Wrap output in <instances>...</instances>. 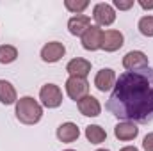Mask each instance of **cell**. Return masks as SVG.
I'll use <instances>...</instances> for the list:
<instances>
[{
  "label": "cell",
  "instance_id": "6da1fadb",
  "mask_svg": "<svg viewBox=\"0 0 153 151\" xmlns=\"http://www.w3.org/2000/svg\"><path fill=\"white\" fill-rule=\"evenodd\" d=\"M107 110L121 121H153V68L125 71L116 78L114 89L107 101Z\"/></svg>",
  "mask_w": 153,
  "mask_h": 151
},
{
  "label": "cell",
  "instance_id": "7a4b0ae2",
  "mask_svg": "<svg viewBox=\"0 0 153 151\" xmlns=\"http://www.w3.org/2000/svg\"><path fill=\"white\" fill-rule=\"evenodd\" d=\"M14 114H16V119L20 123H23V124H36L43 117V107L32 96H23V98H20L16 101Z\"/></svg>",
  "mask_w": 153,
  "mask_h": 151
},
{
  "label": "cell",
  "instance_id": "3957f363",
  "mask_svg": "<svg viewBox=\"0 0 153 151\" xmlns=\"http://www.w3.org/2000/svg\"><path fill=\"white\" fill-rule=\"evenodd\" d=\"M39 100L46 109H57L62 103V91L55 84H46L39 91Z\"/></svg>",
  "mask_w": 153,
  "mask_h": 151
},
{
  "label": "cell",
  "instance_id": "277c9868",
  "mask_svg": "<svg viewBox=\"0 0 153 151\" xmlns=\"http://www.w3.org/2000/svg\"><path fill=\"white\" fill-rule=\"evenodd\" d=\"M66 93L73 101H80L82 98H85L89 94V82L85 78L70 76L66 80Z\"/></svg>",
  "mask_w": 153,
  "mask_h": 151
},
{
  "label": "cell",
  "instance_id": "5b68a950",
  "mask_svg": "<svg viewBox=\"0 0 153 151\" xmlns=\"http://www.w3.org/2000/svg\"><path fill=\"white\" fill-rule=\"evenodd\" d=\"M93 18H94L98 27H109V25H112L116 21V11L111 4L100 2L93 9Z\"/></svg>",
  "mask_w": 153,
  "mask_h": 151
},
{
  "label": "cell",
  "instance_id": "8992f818",
  "mask_svg": "<svg viewBox=\"0 0 153 151\" xmlns=\"http://www.w3.org/2000/svg\"><path fill=\"white\" fill-rule=\"evenodd\" d=\"M102 41H103V30L98 25H91L82 36V46L89 52H96L102 48Z\"/></svg>",
  "mask_w": 153,
  "mask_h": 151
},
{
  "label": "cell",
  "instance_id": "52a82bcc",
  "mask_svg": "<svg viewBox=\"0 0 153 151\" xmlns=\"http://www.w3.org/2000/svg\"><path fill=\"white\" fill-rule=\"evenodd\" d=\"M123 66L126 71H139V70H144L148 68V57L144 52H139V50H132L128 52L125 57H123Z\"/></svg>",
  "mask_w": 153,
  "mask_h": 151
},
{
  "label": "cell",
  "instance_id": "ba28073f",
  "mask_svg": "<svg viewBox=\"0 0 153 151\" xmlns=\"http://www.w3.org/2000/svg\"><path fill=\"white\" fill-rule=\"evenodd\" d=\"M64 53H66V48H64V44L59 43V41L46 43V44L41 48V59H43L45 62H50V64L61 61V59L64 57Z\"/></svg>",
  "mask_w": 153,
  "mask_h": 151
},
{
  "label": "cell",
  "instance_id": "9c48e42d",
  "mask_svg": "<svg viewBox=\"0 0 153 151\" xmlns=\"http://www.w3.org/2000/svg\"><path fill=\"white\" fill-rule=\"evenodd\" d=\"M114 84H116V73H114V70H111V68L100 70L96 73V76H94V85L102 93H107V91L114 89Z\"/></svg>",
  "mask_w": 153,
  "mask_h": 151
},
{
  "label": "cell",
  "instance_id": "30bf717a",
  "mask_svg": "<svg viewBox=\"0 0 153 151\" xmlns=\"http://www.w3.org/2000/svg\"><path fill=\"white\" fill-rule=\"evenodd\" d=\"M76 105H78L80 114L85 115V117H98L100 112H102L100 101H98L94 96H91V94H87L85 98H82L80 101H76Z\"/></svg>",
  "mask_w": 153,
  "mask_h": 151
},
{
  "label": "cell",
  "instance_id": "8fae6325",
  "mask_svg": "<svg viewBox=\"0 0 153 151\" xmlns=\"http://www.w3.org/2000/svg\"><path fill=\"white\" fill-rule=\"evenodd\" d=\"M114 135L119 141H134L139 135V128L135 123L130 121H121L114 126Z\"/></svg>",
  "mask_w": 153,
  "mask_h": 151
},
{
  "label": "cell",
  "instance_id": "7c38bea8",
  "mask_svg": "<svg viewBox=\"0 0 153 151\" xmlns=\"http://www.w3.org/2000/svg\"><path fill=\"white\" fill-rule=\"evenodd\" d=\"M66 71L70 73V76H78V78H85L91 71V62L87 59H82V57H75L68 62L66 66Z\"/></svg>",
  "mask_w": 153,
  "mask_h": 151
},
{
  "label": "cell",
  "instance_id": "4fadbf2b",
  "mask_svg": "<svg viewBox=\"0 0 153 151\" xmlns=\"http://www.w3.org/2000/svg\"><path fill=\"white\" fill-rule=\"evenodd\" d=\"M123 43H125V38H123V34H121L119 30L111 29V30H105V32H103L102 48H103L105 52H116V50H119V48L123 46Z\"/></svg>",
  "mask_w": 153,
  "mask_h": 151
},
{
  "label": "cell",
  "instance_id": "5bb4252c",
  "mask_svg": "<svg viewBox=\"0 0 153 151\" xmlns=\"http://www.w3.org/2000/svg\"><path fill=\"white\" fill-rule=\"evenodd\" d=\"M78 137H80V130H78V126H76L75 123H71V121L62 123V124L57 128V139H59L61 142L70 144V142H75Z\"/></svg>",
  "mask_w": 153,
  "mask_h": 151
},
{
  "label": "cell",
  "instance_id": "9a60e30c",
  "mask_svg": "<svg viewBox=\"0 0 153 151\" xmlns=\"http://www.w3.org/2000/svg\"><path fill=\"white\" fill-rule=\"evenodd\" d=\"M91 27V18L89 16H85V14H75L73 18H70V21H68V30H70V34H73V36H84V32L87 30Z\"/></svg>",
  "mask_w": 153,
  "mask_h": 151
},
{
  "label": "cell",
  "instance_id": "2e32d148",
  "mask_svg": "<svg viewBox=\"0 0 153 151\" xmlns=\"http://www.w3.org/2000/svg\"><path fill=\"white\" fill-rule=\"evenodd\" d=\"M18 101V96H16V89L11 82L7 80H0V103L4 105H13Z\"/></svg>",
  "mask_w": 153,
  "mask_h": 151
},
{
  "label": "cell",
  "instance_id": "e0dca14e",
  "mask_svg": "<svg viewBox=\"0 0 153 151\" xmlns=\"http://www.w3.org/2000/svg\"><path fill=\"white\" fill-rule=\"evenodd\" d=\"M85 139L91 144H102L107 139V132L102 126H98V124H89L85 128Z\"/></svg>",
  "mask_w": 153,
  "mask_h": 151
},
{
  "label": "cell",
  "instance_id": "ac0fdd59",
  "mask_svg": "<svg viewBox=\"0 0 153 151\" xmlns=\"http://www.w3.org/2000/svg\"><path fill=\"white\" fill-rule=\"evenodd\" d=\"M18 57V50L13 44H2L0 46V64H11Z\"/></svg>",
  "mask_w": 153,
  "mask_h": 151
},
{
  "label": "cell",
  "instance_id": "d6986e66",
  "mask_svg": "<svg viewBox=\"0 0 153 151\" xmlns=\"http://www.w3.org/2000/svg\"><path fill=\"white\" fill-rule=\"evenodd\" d=\"M139 32L146 38H153V16H143L139 20Z\"/></svg>",
  "mask_w": 153,
  "mask_h": 151
},
{
  "label": "cell",
  "instance_id": "ffe728a7",
  "mask_svg": "<svg viewBox=\"0 0 153 151\" xmlns=\"http://www.w3.org/2000/svg\"><path fill=\"white\" fill-rule=\"evenodd\" d=\"M64 5H66V9H68V11H71V13H75V14H82V11L89 7V2H87V0H82V2L66 0V2H64Z\"/></svg>",
  "mask_w": 153,
  "mask_h": 151
},
{
  "label": "cell",
  "instance_id": "44dd1931",
  "mask_svg": "<svg viewBox=\"0 0 153 151\" xmlns=\"http://www.w3.org/2000/svg\"><path fill=\"white\" fill-rule=\"evenodd\" d=\"M114 5L119 11H126L130 7H134V0H114Z\"/></svg>",
  "mask_w": 153,
  "mask_h": 151
},
{
  "label": "cell",
  "instance_id": "7402d4cb",
  "mask_svg": "<svg viewBox=\"0 0 153 151\" xmlns=\"http://www.w3.org/2000/svg\"><path fill=\"white\" fill-rule=\"evenodd\" d=\"M143 148H144V151H153V132L143 139Z\"/></svg>",
  "mask_w": 153,
  "mask_h": 151
},
{
  "label": "cell",
  "instance_id": "603a6c76",
  "mask_svg": "<svg viewBox=\"0 0 153 151\" xmlns=\"http://www.w3.org/2000/svg\"><path fill=\"white\" fill-rule=\"evenodd\" d=\"M139 5H141L143 9H153V0H150V2H146V0H139Z\"/></svg>",
  "mask_w": 153,
  "mask_h": 151
},
{
  "label": "cell",
  "instance_id": "cb8c5ba5",
  "mask_svg": "<svg viewBox=\"0 0 153 151\" xmlns=\"http://www.w3.org/2000/svg\"><path fill=\"white\" fill-rule=\"evenodd\" d=\"M119 151H139L135 146H125V148H121Z\"/></svg>",
  "mask_w": 153,
  "mask_h": 151
},
{
  "label": "cell",
  "instance_id": "d4e9b609",
  "mask_svg": "<svg viewBox=\"0 0 153 151\" xmlns=\"http://www.w3.org/2000/svg\"><path fill=\"white\" fill-rule=\"evenodd\" d=\"M96 151H109V150H96Z\"/></svg>",
  "mask_w": 153,
  "mask_h": 151
},
{
  "label": "cell",
  "instance_id": "484cf974",
  "mask_svg": "<svg viewBox=\"0 0 153 151\" xmlns=\"http://www.w3.org/2000/svg\"><path fill=\"white\" fill-rule=\"evenodd\" d=\"M64 151H75V150H64Z\"/></svg>",
  "mask_w": 153,
  "mask_h": 151
}]
</instances>
